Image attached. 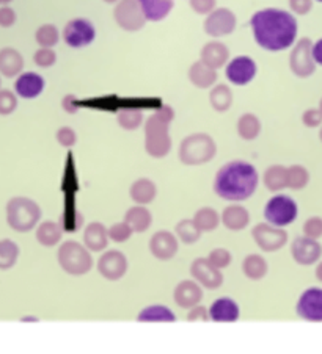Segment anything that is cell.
<instances>
[{
    "label": "cell",
    "instance_id": "6f0895ef",
    "mask_svg": "<svg viewBox=\"0 0 322 354\" xmlns=\"http://www.w3.org/2000/svg\"><path fill=\"white\" fill-rule=\"evenodd\" d=\"M316 276H318L319 281H322V262L318 265V268H316Z\"/></svg>",
    "mask_w": 322,
    "mask_h": 354
},
{
    "label": "cell",
    "instance_id": "681fc988",
    "mask_svg": "<svg viewBox=\"0 0 322 354\" xmlns=\"http://www.w3.org/2000/svg\"><path fill=\"white\" fill-rule=\"evenodd\" d=\"M192 10L195 11L197 14H209L211 11L216 10L217 0H189Z\"/></svg>",
    "mask_w": 322,
    "mask_h": 354
},
{
    "label": "cell",
    "instance_id": "816d5d0a",
    "mask_svg": "<svg viewBox=\"0 0 322 354\" xmlns=\"http://www.w3.org/2000/svg\"><path fill=\"white\" fill-rule=\"evenodd\" d=\"M290 7L296 14H308L313 8V0H290Z\"/></svg>",
    "mask_w": 322,
    "mask_h": 354
},
{
    "label": "cell",
    "instance_id": "f35d334b",
    "mask_svg": "<svg viewBox=\"0 0 322 354\" xmlns=\"http://www.w3.org/2000/svg\"><path fill=\"white\" fill-rule=\"evenodd\" d=\"M177 236L185 244H194L201 238V231L197 227L194 220H183L177 225Z\"/></svg>",
    "mask_w": 322,
    "mask_h": 354
},
{
    "label": "cell",
    "instance_id": "94428289",
    "mask_svg": "<svg viewBox=\"0 0 322 354\" xmlns=\"http://www.w3.org/2000/svg\"><path fill=\"white\" fill-rule=\"evenodd\" d=\"M319 112L322 113V99H321V102H319Z\"/></svg>",
    "mask_w": 322,
    "mask_h": 354
},
{
    "label": "cell",
    "instance_id": "277c9868",
    "mask_svg": "<svg viewBox=\"0 0 322 354\" xmlns=\"http://www.w3.org/2000/svg\"><path fill=\"white\" fill-rule=\"evenodd\" d=\"M217 145L211 135L208 134H192L181 141L179 145V160L188 167L205 165L216 157Z\"/></svg>",
    "mask_w": 322,
    "mask_h": 354
},
{
    "label": "cell",
    "instance_id": "f5cc1de1",
    "mask_svg": "<svg viewBox=\"0 0 322 354\" xmlns=\"http://www.w3.org/2000/svg\"><path fill=\"white\" fill-rule=\"evenodd\" d=\"M14 22H16L14 10L7 7V5H3V7L0 8V27L8 28L11 25H14Z\"/></svg>",
    "mask_w": 322,
    "mask_h": 354
},
{
    "label": "cell",
    "instance_id": "d4e9b609",
    "mask_svg": "<svg viewBox=\"0 0 322 354\" xmlns=\"http://www.w3.org/2000/svg\"><path fill=\"white\" fill-rule=\"evenodd\" d=\"M24 70V59L13 48H5L0 50V74L5 77H16Z\"/></svg>",
    "mask_w": 322,
    "mask_h": 354
},
{
    "label": "cell",
    "instance_id": "f546056e",
    "mask_svg": "<svg viewBox=\"0 0 322 354\" xmlns=\"http://www.w3.org/2000/svg\"><path fill=\"white\" fill-rule=\"evenodd\" d=\"M236 129H237V135H239L242 140L252 141V140H256L259 134H261L263 125L256 115H253V113H244V115L237 119Z\"/></svg>",
    "mask_w": 322,
    "mask_h": 354
},
{
    "label": "cell",
    "instance_id": "db71d44e",
    "mask_svg": "<svg viewBox=\"0 0 322 354\" xmlns=\"http://www.w3.org/2000/svg\"><path fill=\"white\" fill-rule=\"evenodd\" d=\"M188 320H189V322H208L209 312H208L206 307L197 304V306L192 307V311L188 315Z\"/></svg>",
    "mask_w": 322,
    "mask_h": 354
},
{
    "label": "cell",
    "instance_id": "f1b7e54d",
    "mask_svg": "<svg viewBox=\"0 0 322 354\" xmlns=\"http://www.w3.org/2000/svg\"><path fill=\"white\" fill-rule=\"evenodd\" d=\"M124 222H128L132 232L142 233L151 227L152 215L143 205H135V207L129 209L126 215H124Z\"/></svg>",
    "mask_w": 322,
    "mask_h": 354
},
{
    "label": "cell",
    "instance_id": "ba28073f",
    "mask_svg": "<svg viewBox=\"0 0 322 354\" xmlns=\"http://www.w3.org/2000/svg\"><path fill=\"white\" fill-rule=\"evenodd\" d=\"M114 18L118 27L126 32H139L146 24V18L137 0H118Z\"/></svg>",
    "mask_w": 322,
    "mask_h": 354
},
{
    "label": "cell",
    "instance_id": "91938a15",
    "mask_svg": "<svg viewBox=\"0 0 322 354\" xmlns=\"http://www.w3.org/2000/svg\"><path fill=\"white\" fill-rule=\"evenodd\" d=\"M104 2H105V3H117L118 0H104Z\"/></svg>",
    "mask_w": 322,
    "mask_h": 354
},
{
    "label": "cell",
    "instance_id": "d6a6232c",
    "mask_svg": "<svg viewBox=\"0 0 322 354\" xmlns=\"http://www.w3.org/2000/svg\"><path fill=\"white\" fill-rule=\"evenodd\" d=\"M242 271L252 281H259L268 275V262L261 256L250 254L242 262Z\"/></svg>",
    "mask_w": 322,
    "mask_h": 354
},
{
    "label": "cell",
    "instance_id": "1f68e13d",
    "mask_svg": "<svg viewBox=\"0 0 322 354\" xmlns=\"http://www.w3.org/2000/svg\"><path fill=\"white\" fill-rule=\"evenodd\" d=\"M61 237H63V229H61L59 222L44 221L37 229V240L46 248H52L55 244H59Z\"/></svg>",
    "mask_w": 322,
    "mask_h": 354
},
{
    "label": "cell",
    "instance_id": "836d02e7",
    "mask_svg": "<svg viewBox=\"0 0 322 354\" xmlns=\"http://www.w3.org/2000/svg\"><path fill=\"white\" fill-rule=\"evenodd\" d=\"M117 121L124 130H137L143 123V110L139 107H123L117 113Z\"/></svg>",
    "mask_w": 322,
    "mask_h": 354
},
{
    "label": "cell",
    "instance_id": "2e32d148",
    "mask_svg": "<svg viewBox=\"0 0 322 354\" xmlns=\"http://www.w3.org/2000/svg\"><path fill=\"white\" fill-rule=\"evenodd\" d=\"M297 315L308 322H322V289L312 287L301 295L297 302Z\"/></svg>",
    "mask_w": 322,
    "mask_h": 354
},
{
    "label": "cell",
    "instance_id": "74e56055",
    "mask_svg": "<svg viewBox=\"0 0 322 354\" xmlns=\"http://www.w3.org/2000/svg\"><path fill=\"white\" fill-rule=\"evenodd\" d=\"M308 180L310 173L302 165H292V167L286 168V187L291 190H302L307 187Z\"/></svg>",
    "mask_w": 322,
    "mask_h": 354
},
{
    "label": "cell",
    "instance_id": "4dcf8cb0",
    "mask_svg": "<svg viewBox=\"0 0 322 354\" xmlns=\"http://www.w3.org/2000/svg\"><path fill=\"white\" fill-rule=\"evenodd\" d=\"M209 104L217 113L228 112L230 107L233 105V91H231L228 85H216V87L211 88V93H209Z\"/></svg>",
    "mask_w": 322,
    "mask_h": 354
},
{
    "label": "cell",
    "instance_id": "4fadbf2b",
    "mask_svg": "<svg viewBox=\"0 0 322 354\" xmlns=\"http://www.w3.org/2000/svg\"><path fill=\"white\" fill-rule=\"evenodd\" d=\"M236 24V14L230 8H216L206 16L205 32L211 38H222L231 35Z\"/></svg>",
    "mask_w": 322,
    "mask_h": 354
},
{
    "label": "cell",
    "instance_id": "ac0fdd59",
    "mask_svg": "<svg viewBox=\"0 0 322 354\" xmlns=\"http://www.w3.org/2000/svg\"><path fill=\"white\" fill-rule=\"evenodd\" d=\"M151 254L159 260H170L178 253V238L168 231H159L150 240Z\"/></svg>",
    "mask_w": 322,
    "mask_h": 354
},
{
    "label": "cell",
    "instance_id": "be15d7a7",
    "mask_svg": "<svg viewBox=\"0 0 322 354\" xmlns=\"http://www.w3.org/2000/svg\"><path fill=\"white\" fill-rule=\"evenodd\" d=\"M318 2H321V3H322V0H318Z\"/></svg>",
    "mask_w": 322,
    "mask_h": 354
},
{
    "label": "cell",
    "instance_id": "8d00e7d4",
    "mask_svg": "<svg viewBox=\"0 0 322 354\" xmlns=\"http://www.w3.org/2000/svg\"><path fill=\"white\" fill-rule=\"evenodd\" d=\"M194 222L201 232L216 231L220 225V215L211 207H203L195 212Z\"/></svg>",
    "mask_w": 322,
    "mask_h": 354
},
{
    "label": "cell",
    "instance_id": "e575fe53",
    "mask_svg": "<svg viewBox=\"0 0 322 354\" xmlns=\"http://www.w3.org/2000/svg\"><path fill=\"white\" fill-rule=\"evenodd\" d=\"M263 182L269 191H280L286 188V168L283 165H272L265 169Z\"/></svg>",
    "mask_w": 322,
    "mask_h": 354
},
{
    "label": "cell",
    "instance_id": "d590c367",
    "mask_svg": "<svg viewBox=\"0 0 322 354\" xmlns=\"http://www.w3.org/2000/svg\"><path fill=\"white\" fill-rule=\"evenodd\" d=\"M139 322H156V323H173L177 322L174 313L165 306H150L139 313Z\"/></svg>",
    "mask_w": 322,
    "mask_h": 354
},
{
    "label": "cell",
    "instance_id": "11a10c76",
    "mask_svg": "<svg viewBox=\"0 0 322 354\" xmlns=\"http://www.w3.org/2000/svg\"><path fill=\"white\" fill-rule=\"evenodd\" d=\"M61 107H63V110L66 113H70V115H74V113L79 112V102L77 98L72 94H66L63 101H61Z\"/></svg>",
    "mask_w": 322,
    "mask_h": 354
},
{
    "label": "cell",
    "instance_id": "680465c9",
    "mask_svg": "<svg viewBox=\"0 0 322 354\" xmlns=\"http://www.w3.org/2000/svg\"><path fill=\"white\" fill-rule=\"evenodd\" d=\"M10 2H11V0H0V5H7Z\"/></svg>",
    "mask_w": 322,
    "mask_h": 354
},
{
    "label": "cell",
    "instance_id": "f907efd6",
    "mask_svg": "<svg viewBox=\"0 0 322 354\" xmlns=\"http://www.w3.org/2000/svg\"><path fill=\"white\" fill-rule=\"evenodd\" d=\"M303 124L307 127H318L322 124V113L319 112V108H308L307 112L303 113L302 116Z\"/></svg>",
    "mask_w": 322,
    "mask_h": 354
},
{
    "label": "cell",
    "instance_id": "7bdbcfd3",
    "mask_svg": "<svg viewBox=\"0 0 322 354\" xmlns=\"http://www.w3.org/2000/svg\"><path fill=\"white\" fill-rule=\"evenodd\" d=\"M107 233H109V238L114 240L115 243H124L131 238L134 232L128 222H115L114 226H110V229H107Z\"/></svg>",
    "mask_w": 322,
    "mask_h": 354
},
{
    "label": "cell",
    "instance_id": "60d3db41",
    "mask_svg": "<svg viewBox=\"0 0 322 354\" xmlns=\"http://www.w3.org/2000/svg\"><path fill=\"white\" fill-rule=\"evenodd\" d=\"M19 257V248L18 244L11 242V240H2L0 242V268L7 270L11 268Z\"/></svg>",
    "mask_w": 322,
    "mask_h": 354
},
{
    "label": "cell",
    "instance_id": "7dc6e473",
    "mask_svg": "<svg viewBox=\"0 0 322 354\" xmlns=\"http://www.w3.org/2000/svg\"><path fill=\"white\" fill-rule=\"evenodd\" d=\"M57 143L63 147H72L77 143V134L71 127H60L55 134Z\"/></svg>",
    "mask_w": 322,
    "mask_h": 354
},
{
    "label": "cell",
    "instance_id": "44dd1931",
    "mask_svg": "<svg viewBox=\"0 0 322 354\" xmlns=\"http://www.w3.org/2000/svg\"><path fill=\"white\" fill-rule=\"evenodd\" d=\"M203 298V289L197 281H183L177 285L173 292V300L183 309H192Z\"/></svg>",
    "mask_w": 322,
    "mask_h": 354
},
{
    "label": "cell",
    "instance_id": "e0dca14e",
    "mask_svg": "<svg viewBox=\"0 0 322 354\" xmlns=\"http://www.w3.org/2000/svg\"><path fill=\"white\" fill-rule=\"evenodd\" d=\"M291 253L294 260L301 265H312L318 262V259L322 254V247L316 242L314 238L308 237H301L294 240Z\"/></svg>",
    "mask_w": 322,
    "mask_h": 354
},
{
    "label": "cell",
    "instance_id": "7402d4cb",
    "mask_svg": "<svg viewBox=\"0 0 322 354\" xmlns=\"http://www.w3.org/2000/svg\"><path fill=\"white\" fill-rule=\"evenodd\" d=\"M209 312V318L217 323H234L239 320V306L231 298H219L214 301Z\"/></svg>",
    "mask_w": 322,
    "mask_h": 354
},
{
    "label": "cell",
    "instance_id": "30bf717a",
    "mask_svg": "<svg viewBox=\"0 0 322 354\" xmlns=\"http://www.w3.org/2000/svg\"><path fill=\"white\" fill-rule=\"evenodd\" d=\"M312 48L313 43L310 38L299 39L296 45H294L290 56V67L294 72V76L301 79L313 76V72L316 71V63L312 55Z\"/></svg>",
    "mask_w": 322,
    "mask_h": 354
},
{
    "label": "cell",
    "instance_id": "cb8c5ba5",
    "mask_svg": "<svg viewBox=\"0 0 322 354\" xmlns=\"http://www.w3.org/2000/svg\"><path fill=\"white\" fill-rule=\"evenodd\" d=\"M189 80L194 87L200 90L212 88L217 82V71L206 66L205 63L195 61L189 70Z\"/></svg>",
    "mask_w": 322,
    "mask_h": 354
},
{
    "label": "cell",
    "instance_id": "ffe728a7",
    "mask_svg": "<svg viewBox=\"0 0 322 354\" xmlns=\"http://www.w3.org/2000/svg\"><path fill=\"white\" fill-rule=\"evenodd\" d=\"M230 60V49L227 44L220 41H209L203 45L200 52V61L212 70H220L227 65Z\"/></svg>",
    "mask_w": 322,
    "mask_h": 354
},
{
    "label": "cell",
    "instance_id": "f6af8a7d",
    "mask_svg": "<svg viewBox=\"0 0 322 354\" xmlns=\"http://www.w3.org/2000/svg\"><path fill=\"white\" fill-rule=\"evenodd\" d=\"M18 108V98L8 90H0V115H11Z\"/></svg>",
    "mask_w": 322,
    "mask_h": 354
},
{
    "label": "cell",
    "instance_id": "9a60e30c",
    "mask_svg": "<svg viewBox=\"0 0 322 354\" xmlns=\"http://www.w3.org/2000/svg\"><path fill=\"white\" fill-rule=\"evenodd\" d=\"M190 275L194 276L197 282L209 290H216L223 284L222 273L208 260V257H199L192 262Z\"/></svg>",
    "mask_w": 322,
    "mask_h": 354
},
{
    "label": "cell",
    "instance_id": "6da1fadb",
    "mask_svg": "<svg viewBox=\"0 0 322 354\" xmlns=\"http://www.w3.org/2000/svg\"><path fill=\"white\" fill-rule=\"evenodd\" d=\"M250 27L256 44L269 52H281L296 43L299 25L291 13L280 8L256 11L250 19Z\"/></svg>",
    "mask_w": 322,
    "mask_h": 354
},
{
    "label": "cell",
    "instance_id": "8992f818",
    "mask_svg": "<svg viewBox=\"0 0 322 354\" xmlns=\"http://www.w3.org/2000/svg\"><path fill=\"white\" fill-rule=\"evenodd\" d=\"M41 218L39 205L29 198H13L7 207L8 225L18 232H29Z\"/></svg>",
    "mask_w": 322,
    "mask_h": 354
},
{
    "label": "cell",
    "instance_id": "83f0119b",
    "mask_svg": "<svg viewBox=\"0 0 322 354\" xmlns=\"http://www.w3.org/2000/svg\"><path fill=\"white\" fill-rule=\"evenodd\" d=\"M129 195H131V199L135 204L139 205L151 204L156 199L157 187L151 179L142 177V179L135 180L131 185V188H129Z\"/></svg>",
    "mask_w": 322,
    "mask_h": 354
},
{
    "label": "cell",
    "instance_id": "5bb4252c",
    "mask_svg": "<svg viewBox=\"0 0 322 354\" xmlns=\"http://www.w3.org/2000/svg\"><path fill=\"white\" fill-rule=\"evenodd\" d=\"M98 271L107 281H118L128 271L126 256L118 249H110L101 256L98 260Z\"/></svg>",
    "mask_w": 322,
    "mask_h": 354
},
{
    "label": "cell",
    "instance_id": "9f6ffc18",
    "mask_svg": "<svg viewBox=\"0 0 322 354\" xmlns=\"http://www.w3.org/2000/svg\"><path fill=\"white\" fill-rule=\"evenodd\" d=\"M312 55H313V60H314L316 65L322 66V38L319 39V41H316V43L313 44Z\"/></svg>",
    "mask_w": 322,
    "mask_h": 354
},
{
    "label": "cell",
    "instance_id": "484cf974",
    "mask_svg": "<svg viewBox=\"0 0 322 354\" xmlns=\"http://www.w3.org/2000/svg\"><path fill=\"white\" fill-rule=\"evenodd\" d=\"M220 221L223 222V226L230 231H242L245 229L250 222V214L245 207L242 205H228L227 209L223 210L222 216H220Z\"/></svg>",
    "mask_w": 322,
    "mask_h": 354
},
{
    "label": "cell",
    "instance_id": "6125c7cd",
    "mask_svg": "<svg viewBox=\"0 0 322 354\" xmlns=\"http://www.w3.org/2000/svg\"><path fill=\"white\" fill-rule=\"evenodd\" d=\"M319 138H321V141H322V127H321V132H319Z\"/></svg>",
    "mask_w": 322,
    "mask_h": 354
},
{
    "label": "cell",
    "instance_id": "9c48e42d",
    "mask_svg": "<svg viewBox=\"0 0 322 354\" xmlns=\"http://www.w3.org/2000/svg\"><path fill=\"white\" fill-rule=\"evenodd\" d=\"M96 38V28L92 21L85 18H76L68 21L63 28L65 43L72 49H82L92 44Z\"/></svg>",
    "mask_w": 322,
    "mask_h": 354
},
{
    "label": "cell",
    "instance_id": "3957f363",
    "mask_svg": "<svg viewBox=\"0 0 322 354\" xmlns=\"http://www.w3.org/2000/svg\"><path fill=\"white\" fill-rule=\"evenodd\" d=\"M174 119L170 105H162L152 113L145 124V151L152 158H163L172 151V138L168 130Z\"/></svg>",
    "mask_w": 322,
    "mask_h": 354
},
{
    "label": "cell",
    "instance_id": "ab89813d",
    "mask_svg": "<svg viewBox=\"0 0 322 354\" xmlns=\"http://www.w3.org/2000/svg\"><path fill=\"white\" fill-rule=\"evenodd\" d=\"M35 41L41 48H54L60 41V32L54 24H43L35 32Z\"/></svg>",
    "mask_w": 322,
    "mask_h": 354
},
{
    "label": "cell",
    "instance_id": "7c38bea8",
    "mask_svg": "<svg viewBox=\"0 0 322 354\" xmlns=\"http://www.w3.org/2000/svg\"><path fill=\"white\" fill-rule=\"evenodd\" d=\"M256 61L248 55H239L227 63L225 76L236 87H245L256 77Z\"/></svg>",
    "mask_w": 322,
    "mask_h": 354
},
{
    "label": "cell",
    "instance_id": "b9f144b4",
    "mask_svg": "<svg viewBox=\"0 0 322 354\" xmlns=\"http://www.w3.org/2000/svg\"><path fill=\"white\" fill-rule=\"evenodd\" d=\"M82 225H83V216L76 209H72L71 212H65L61 215L60 227L66 232H76L81 229Z\"/></svg>",
    "mask_w": 322,
    "mask_h": 354
},
{
    "label": "cell",
    "instance_id": "7a4b0ae2",
    "mask_svg": "<svg viewBox=\"0 0 322 354\" xmlns=\"http://www.w3.org/2000/svg\"><path fill=\"white\" fill-rule=\"evenodd\" d=\"M259 176L256 168L244 160H233L217 171L214 191L225 201H245L256 191Z\"/></svg>",
    "mask_w": 322,
    "mask_h": 354
},
{
    "label": "cell",
    "instance_id": "603a6c76",
    "mask_svg": "<svg viewBox=\"0 0 322 354\" xmlns=\"http://www.w3.org/2000/svg\"><path fill=\"white\" fill-rule=\"evenodd\" d=\"M83 244L88 251L101 253L109 244V233L103 222H90L83 231Z\"/></svg>",
    "mask_w": 322,
    "mask_h": 354
},
{
    "label": "cell",
    "instance_id": "52a82bcc",
    "mask_svg": "<svg viewBox=\"0 0 322 354\" xmlns=\"http://www.w3.org/2000/svg\"><path fill=\"white\" fill-rule=\"evenodd\" d=\"M297 214L299 209L296 201L286 195H276L270 198L264 209L265 220H268L269 225L276 227L290 226L291 222L296 221Z\"/></svg>",
    "mask_w": 322,
    "mask_h": 354
},
{
    "label": "cell",
    "instance_id": "5b68a950",
    "mask_svg": "<svg viewBox=\"0 0 322 354\" xmlns=\"http://www.w3.org/2000/svg\"><path fill=\"white\" fill-rule=\"evenodd\" d=\"M57 260L63 271L71 276H83L93 268V257L83 244L68 240L61 243L57 253Z\"/></svg>",
    "mask_w": 322,
    "mask_h": 354
},
{
    "label": "cell",
    "instance_id": "8fae6325",
    "mask_svg": "<svg viewBox=\"0 0 322 354\" xmlns=\"http://www.w3.org/2000/svg\"><path fill=\"white\" fill-rule=\"evenodd\" d=\"M252 237L265 253H275V251L283 248L288 242V232L283 227L265 225V222H259L253 227Z\"/></svg>",
    "mask_w": 322,
    "mask_h": 354
},
{
    "label": "cell",
    "instance_id": "4316f807",
    "mask_svg": "<svg viewBox=\"0 0 322 354\" xmlns=\"http://www.w3.org/2000/svg\"><path fill=\"white\" fill-rule=\"evenodd\" d=\"M146 21L159 22L165 19L174 7V0H137Z\"/></svg>",
    "mask_w": 322,
    "mask_h": 354
},
{
    "label": "cell",
    "instance_id": "ee69618b",
    "mask_svg": "<svg viewBox=\"0 0 322 354\" xmlns=\"http://www.w3.org/2000/svg\"><path fill=\"white\" fill-rule=\"evenodd\" d=\"M33 61L39 67H50L57 63V54L52 48H39L33 55Z\"/></svg>",
    "mask_w": 322,
    "mask_h": 354
},
{
    "label": "cell",
    "instance_id": "d6986e66",
    "mask_svg": "<svg viewBox=\"0 0 322 354\" xmlns=\"http://www.w3.org/2000/svg\"><path fill=\"white\" fill-rule=\"evenodd\" d=\"M46 88V80L37 72H21L14 83L16 94L22 99H35Z\"/></svg>",
    "mask_w": 322,
    "mask_h": 354
},
{
    "label": "cell",
    "instance_id": "bcb514c9",
    "mask_svg": "<svg viewBox=\"0 0 322 354\" xmlns=\"http://www.w3.org/2000/svg\"><path fill=\"white\" fill-rule=\"evenodd\" d=\"M208 260L219 270H222V268H227L231 264V253L225 248H216L208 256Z\"/></svg>",
    "mask_w": 322,
    "mask_h": 354
},
{
    "label": "cell",
    "instance_id": "c3c4849f",
    "mask_svg": "<svg viewBox=\"0 0 322 354\" xmlns=\"http://www.w3.org/2000/svg\"><path fill=\"white\" fill-rule=\"evenodd\" d=\"M305 237L308 238H319L322 237V220L321 218H310L303 226Z\"/></svg>",
    "mask_w": 322,
    "mask_h": 354
}]
</instances>
